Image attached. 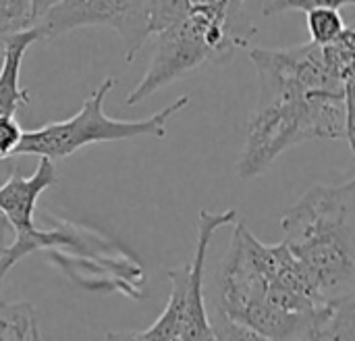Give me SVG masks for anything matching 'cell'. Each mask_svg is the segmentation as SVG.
Wrapping results in <instances>:
<instances>
[{
	"mask_svg": "<svg viewBox=\"0 0 355 341\" xmlns=\"http://www.w3.org/2000/svg\"><path fill=\"white\" fill-rule=\"evenodd\" d=\"M250 58L260 77V98L237 163L241 179L262 175L302 142L343 140L354 146V79L333 73L320 44L254 48Z\"/></svg>",
	"mask_w": 355,
	"mask_h": 341,
	"instance_id": "1",
	"label": "cell"
},
{
	"mask_svg": "<svg viewBox=\"0 0 355 341\" xmlns=\"http://www.w3.org/2000/svg\"><path fill=\"white\" fill-rule=\"evenodd\" d=\"M231 246L220 269L218 315L245 325L262 341H312L316 302L287 290L275 273L270 246L243 221H233Z\"/></svg>",
	"mask_w": 355,
	"mask_h": 341,
	"instance_id": "2",
	"label": "cell"
},
{
	"mask_svg": "<svg viewBox=\"0 0 355 341\" xmlns=\"http://www.w3.org/2000/svg\"><path fill=\"white\" fill-rule=\"evenodd\" d=\"M281 227L318 304L355 298L354 177L310 188L283 213Z\"/></svg>",
	"mask_w": 355,
	"mask_h": 341,
	"instance_id": "3",
	"label": "cell"
},
{
	"mask_svg": "<svg viewBox=\"0 0 355 341\" xmlns=\"http://www.w3.org/2000/svg\"><path fill=\"white\" fill-rule=\"evenodd\" d=\"M245 0H202L181 19L152 33L154 50L141 81L129 92L127 106H135L185 77L187 73L229 58L248 46L241 33V8Z\"/></svg>",
	"mask_w": 355,
	"mask_h": 341,
	"instance_id": "4",
	"label": "cell"
},
{
	"mask_svg": "<svg viewBox=\"0 0 355 341\" xmlns=\"http://www.w3.org/2000/svg\"><path fill=\"white\" fill-rule=\"evenodd\" d=\"M114 81H116L114 77H106L83 100L77 115L64 121L42 125L31 131H23L15 156L31 154V156H46L50 160H58L75 154L77 150L89 144L135 140V138L162 140L166 135L168 121L191 102L189 96H179L173 104L164 106L156 115H150L148 119H133V121L112 119L104 113V100L114 88Z\"/></svg>",
	"mask_w": 355,
	"mask_h": 341,
	"instance_id": "5",
	"label": "cell"
},
{
	"mask_svg": "<svg viewBox=\"0 0 355 341\" xmlns=\"http://www.w3.org/2000/svg\"><path fill=\"white\" fill-rule=\"evenodd\" d=\"M237 219V210L229 208L223 213L202 210L198 219V240L193 258L179 267L168 269L166 275L173 283L171 298L166 302L164 313L154 321L152 327L144 331H116L106 333V340H131V341H216L212 325L206 315L204 302V267L210 242L218 229L231 225Z\"/></svg>",
	"mask_w": 355,
	"mask_h": 341,
	"instance_id": "6",
	"label": "cell"
},
{
	"mask_svg": "<svg viewBox=\"0 0 355 341\" xmlns=\"http://www.w3.org/2000/svg\"><path fill=\"white\" fill-rule=\"evenodd\" d=\"M112 27L123 40V56L135 60L150 33V0H58L33 27L40 40H54L79 27Z\"/></svg>",
	"mask_w": 355,
	"mask_h": 341,
	"instance_id": "7",
	"label": "cell"
},
{
	"mask_svg": "<svg viewBox=\"0 0 355 341\" xmlns=\"http://www.w3.org/2000/svg\"><path fill=\"white\" fill-rule=\"evenodd\" d=\"M56 183V167L52 165L50 158L40 156V163L31 175L25 177L21 171L15 169L6 183L0 185V213L4 215L12 229V242L0 260V281L23 256L40 250L50 242L52 233L40 231L33 225V215L40 196Z\"/></svg>",
	"mask_w": 355,
	"mask_h": 341,
	"instance_id": "8",
	"label": "cell"
},
{
	"mask_svg": "<svg viewBox=\"0 0 355 341\" xmlns=\"http://www.w3.org/2000/svg\"><path fill=\"white\" fill-rule=\"evenodd\" d=\"M40 40L35 27H27L8 38L0 65V115H15L29 104V92L21 85V63L27 48Z\"/></svg>",
	"mask_w": 355,
	"mask_h": 341,
	"instance_id": "9",
	"label": "cell"
},
{
	"mask_svg": "<svg viewBox=\"0 0 355 341\" xmlns=\"http://www.w3.org/2000/svg\"><path fill=\"white\" fill-rule=\"evenodd\" d=\"M335 340H355V298L316 306L312 341Z\"/></svg>",
	"mask_w": 355,
	"mask_h": 341,
	"instance_id": "10",
	"label": "cell"
},
{
	"mask_svg": "<svg viewBox=\"0 0 355 341\" xmlns=\"http://www.w3.org/2000/svg\"><path fill=\"white\" fill-rule=\"evenodd\" d=\"M35 306L29 302H0V341H40Z\"/></svg>",
	"mask_w": 355,
	"mask_h": 341,
	"instance_id": "11",
	"label": "cell"
},
{
	"mask_svg": "<svg viewBox=\"0 0 355 341\" xmlns=\"http://www.w3.org/2000/svg\"><path fill=\"white\" fill-rule=\"evenodd\" d=\"M306 25L310 31V40L314 44H329L335 38H339L343 29L347 27L339 8H333V6H318V8L308 10Z\"/></svg>",
	"mask_w": 355,
	"mask_h": 341,
	"instance_id": "12",
	"label": "cell"
},
{
	"mask_svg": "<svg viewBox=\"0 0 355 341\" xmlns=\"http://www.w3.org/2000/svg\"><path fill=\"white\" fill-rule=\"evenodd\" d=\"M33 27L31 0H0V56L15 33Z\"/></svg>",
	"mask_w": 355,
	"mask_h": 341,
	"instance_id": "13",
	"label": "cell"
},
{
	"mask_svg": "<svg viewBox=\"0 0 355 341\" xmlns=\"http://www.w3.org/2000/svg\"><path fill=\"white\" fill-rule=\"evenodd\" d=\"M355 0H262V13L266 17L270 15H279L285 10H312L318 6H333V8H341V6H352Z\"/></svg>",
	"mask_w": 355,
	"mask_h": 341,
	"instance_id": "14",
	"label": "cell"
},
{
	"mask_svg": "<svg viewBox=\"0 0 355 341\" xmlns=\"http://www.w3.org/2000/svg\"><path fill=\"white\" fill-rule=\"evenodd\" d=\"M21 135L23 129L17 123L15 115H0V160L15 156Z\"/></svg>",
	"mask_w": 355,
	"mask_h": 341,
	"instance_id": "15",
	"label": "cell"
},
{
	"mask_svg": "<svg viewBox=\"0 0 355 341\" xmlns=\"http://www.w3.org/2000/svg\"><path fill=\"white\" fill-rule=\"evenodd\" d=\"M10 240H12V229H10V225H8V221L4 219V215L0 213V260H2V256H4V252L8 250ZM0 283H2V281H0Z\"/></svg>",
	"mask_w": 355,
	"mask_h": 341,
	"instance_id": "16",
	"label": "cell"
},
{
	"mask_svg": "<svg viewBox=\"0 0 355 341\" xmlns=\"http://www.w3.org/2000/svg\"><path fill=\"white\" fill-rule=\"evenodd\" d=\"M58 0H31V15H33V23L52 6V4H56Z\"/></svg>",
	"mask_w": 355,
	"mask_h": 341,
	"instance_id": "17",
	"label": "cell"
}]
</instances>
